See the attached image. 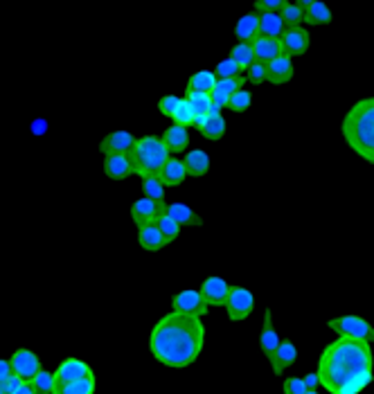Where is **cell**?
<instances>
[{
    "mask_svg": "<svg viewBox=\"0 0 374 394\" xmlns=\"http://www.w3.org/2000/svg\"><path fill=\"white\" fill-rule=\"evenodd\" d=\"M316 374L330 394H361L374 381L370 343L338 338L325 347Z\"/></svg>",
    "mask_w": 374,
    "mask_h": 394,
    "instance_id": "cell-1",
    "label": "cell"
},
{
    "mask_svg": "<svg viewBox=\"0 0 374 394\" xmlns=\"http://www.w3.org/2000/svg\"><path fill=\"white\" fill-rule=\"evenodd\" d=\"M203 343H206V324L201 318L176 314V311L158 320L149 335V350L154 358L174 369L197 363Z\"/></svg>",
    "mask_w": 374,
    "mask_h": 394,
    "instance_id": "cell-2",
    "label": "cell"
},
{
    "mask_svg": "<svg viewBox=\"0 0 374 394\" xmlns=\"http://www.w3.org/2000/svg\"><path fill=\"white\" fill-rule=\"evenodd\" d=\"M341 131L347 147L368 165H374V97L359 99L345 113Z\"/></svg>",
    "mask_w": 374,
    "mask_h": 394,
    "instance_id": "cell-3",
    "label": "cell"
},
{
    "mask_svg": "<svg viewBox=\"0 0 374 394\" xmlns=\"http://www.w3.org/2000/svg\"><path fill=\"white\" fill-rule=\"evenodd\" d=\"M133 162V173L140 178L158 176L161 169L165 167V162L169 160V152L165 142L156 135H144L135 140L133 152L129 154Z\"/></svg>",
    "mask_w": 374,
    "mask_h": 394,
    "instance_id": "cell-4",
    "label": "cell"
},
{
    "mask_svg": "<svg viewBox=\"0 0 374 394\" xmlns=\"http://www.w3.org/2000/svg\"><path fill=\"white\" fill-rule=\"evenodd\" d=\"M334 333H338V338H352V340H363V343H374V327L361 316H341L332 318L327 322Z\"/></svg>",
    "mask_w": 374,
    "mask_h": 394,
    "instance_id": "cell-5",
    "label": "cell"
},
{
    "mask_svg": "<svg viewBox=\"0 0 374 394\" xmlns=\"http://www.w3.org/2000/svg\"><path fill=\"white\" fill-rule=\"evenodd\" d=\"M255 309V295L244 286H232L230 295L225 300V311L232 322H242L253 314Z\"/></svg>",
    "mask_w": 374,
    "mask_h": 394,
    "instance_id": "cell-6",
    "label": "cell"
},
{
    "mask_svg": "<svg viewBox=\"0 0 374 394\" xmlns=\"http://www.w3.org/2000/svg\"><path fill=\"white\" fill-rule=\"evenodd\" d=\"M165 212H167L165 201H151V199H144V196L131 205V218H133L135 228L156 223Z\"/></svg>",
    "mask_w": 374,
    "mask_h": 394,
    "instance_id": "cell-7",
    "label": "cell"
},
{
    "mask_svg": "<svg viewBox=\"0 0 374 394\" xmlns=\"http://www.w3.org/2000/svg\"><path fill=\"white\" fill-rule=\"evenodd\" d=\"M172 307L176 314H185V316H194V318L208 316V309H210L206 300H203L201 291H192V288L176 293L172 297Z\"/></svg>",
    "mask_w": 374,
    "mask_h": 394,
    "instance_id": "cell-8",
    "label": "cell"
},
{
    "mask_svg": "<svg viewBox=\"0 0 374 394\" xmlns=\"http://www.w3.org/2000/svg\"><path fill=\"white\" fill-rule=\"evenodd\" d=\"M9 363H11V372L20 376L23 381H32L43 369L39 356L32 350H16L14 354H11Z\"/></svg>",
    "mask_w": 374,
    "mask_h": 394,
    "instance_id": "cell-9",
    "label": "cell"
},
{
    "mask_svg": "<svg viewBox=\"0 0 374 394\" xmlns=\"http://www.w3.org/2000/svg\"><path fill=\"white\" fill-rule=\"evenodd\" d=\"M135 140H138V137L129 131H113L99 142V152L104 154V158L106 156H129L135 147Z\"/></svg>",
    "mask_w": 374,
    "mask_h": 394,
    "instance_id": "cell-10",
    "label": "cell"
},
{
    "mask_svg": "<svg viewBox=\"0 0 374 394\" xmlns=\"http://www.w3.org/2000/svg\"><path fill=\"white\" fill-rule=\"evenodd\" d=\"M90 374H93V369H90V365L86 361H82V358H66L54 372V386L73 383V381L86 378Z\"/></svg>",
    "mask_w": 374,
    "mask_h": 394,
    "instance_id": "cell-11",
    "label": "cell"
},
{
    "mask_svg": "<svg viewBox=\"0 0 374 394\" xmlns=\"http://www.w3.org/2000/svg\"><path fill=\"white\" fill-rule=\"evenodd\" d=\"M230 284L223 280V277H208V280H203L201 284V295L203 300L208 302V307H225V300L230 295Z\"/></svg>",
    "mask_w": 374,
    "mask_h": 394,
    "instance_id": "cell-12",
    "label": "cell"
},
{
    "mask_svg": "<svg viewBox=\"0 0 374 394\" xmlns=\"http://www.w3.org/2000/svg\"><path fill=\"white\" fill-rule=\"evenodd\" d=\"M280 43H282V54H287L289 59H293V56L307 54L311 39H309V32L304 27H293L285 32V37L280 39Z\"/></svg>",
    "mask_w": 374,
    "mask_h": 394,
    "instance_id": "cell-13",
    "label": "cell"
},
{
    "mask_svg": "<svg viewBox=\"0 0 374 394\" xmlns=\"http://www.w3.org/2000/svg\"><path fill=\"white\" fill-rule=\"evenodd\" d=\"M296 5L304 11V23L307 25L318 27V25H330L334 20L332 9L325 3H320V0H296Z\"/></svg>",
    "mask_w": 374,
    "mask_h": 394,
    "instance_id": "cell-14",
    "label": "cell"
},
{
    "mask_svg": "<svg viewBox=\"0 0 374 394\" xmlns=\"http://www.w3.org/2000/svg\"><path fill=\"white\" fill-rule=\"evenodd\" d=\"M280 343H282V338L278 335V329L273 327V314H270V309H266L264 311V327H262V333H259V347H262V352L268 361L275 356Z\"/></svg>",
    "mask_w": 374,
    "mask_h": 394,
    "instance_id": "cell-15",
    "label": "cell"
},
{
    "mask_svg": "<svg viewBox=\"0 0 374 394\" xmlns=\"http://www.w3.org/2000/svg\"><path fill=\"white\" fill-rule=\"evenodd\" d=\"M187 178V169H185V162L180 158H172L165 162V167L158 173V180H161L165 187H178V185H183Z\"/></svg>",
    "mask_w": 374,
    "mask_h": 394,
    "instance_id": "cell-16",
    "label": "cell"
},
{
    "mask_svg": "<svg viewBox=\"0 0 374 394\" xmlns=\"http://www.w3.org/2000/svg\"><path fill=\"white\" fill-rule=\"evenodd\" d=\"M293 77V59H289L287 54L278 56L270 63H266V81L268 84H275V86H282L291 81Z\"/></svg>",
    "mask_w": 374,
    "mask_h": 394,
    "instance_id": "cell-17",
    "label": "cell"
},
{
    "mask_svg": "<svg viewBox=\"0 0 374 394\" xmlns=\"http://www.w3.org/2000/svg\"><path fill=\"white\" fill-rule=\"evenodd\" d=\"M104 173L111 180H127L129 176H133V162L129 156H106Z\"/></svg>",
    "mask_w": 374,
    "mask_h": 394,
    "instance_id": "cell-18",
    "label": "cell"
},
{
    "mask_svg": "<svg viewBox=\"0 0 374 394\" xmlns=\"http://www.w3.org/2000/svg\"><path fill=\"white\" fill-rule=\"evenodd\" d=\"M235 37H237V41H239V43H253V41L259 39V14H257V11L244 14L239 20H237Z\"/></svg>",
    "mask_w": 374,
    "mask_h": 394,
    "instance_id": "cell-19",
    "label": "cell"
},
{
    "mask_svg": "<svg viewBox=\"0 0 374 394\" xmlns=\"http://www.w3.org/2000/svg\"><path fill=\"white\" fill-rule=\"evenodd\" d=\"M296 358H298L296 345H293L291 340H282L280 347H278V352H275V356L270 358V367H273L275 376H282V374H285V369L291 367L293 363H296Z\"/></svg>",
    "mask_w": 374,
    "mask_h": 394,
    "instance_id": "cell-20",
    "label": "cell"
},
{
    "mask_svg": "<svg viewBox=\"0 0 374 394\" xmlns=\"http://www.w3.org/2000/svg\"><path fill=\"white\" fill-rule=\"evenodd\" d=\"M194 126L199 129V133L208 140H221L225 135V120L223 115H206V118H197Z\"/></svg>",
    "mask_w": 374,
    "mask_h": 394,
    "instance_id": "cell-21",
    "label": "cell"
},
{
    "mask_svg": "<svg viewBox=\"0 0 374 394\" xmlns=\"http://www.w3.org/2000/svg\"><path fill=\"white\" fill-rule=\"evenodd\" d=\"M165 214L172 216L180 228H199V226H203V218L185 203H169Z\"/></svg>",
    "mask_w": 374,
    "mask_h": 394,
    "instance_id": "cell-22",
    "label": "cell"
},
{
    "mask_svg": "<svg viewBox=\"0 0 374 394\" xmlns=\"http://www.w3.org/2000/svg\"><path fill=\"white\" fill-rule=\"evenodd\" d=\"M161 140L165 142L169 156H172V154H180V152H185L187 144H189V129H183V126L172 124V126H169V129L161 135Z\"/></svg>",
    "mask_w": 374,
    "mask_h": 394,
    "instance_id": "cell-23",
    "label": "cell"
},
{
    "mask_svg": "<svg viewBox=\"0 0 374 394\" xmlns=\"http://www.w3.org/2000/svg\"><path fill=\"white\" fill-rule=\"evenodd\" d=\"M253 45V54H255V61L259 63H270L273 59H278V56H282V43L275 41V39H264L259 37L257 41L251 43Z\"/></svg>",
    "mask_w": 374,
    "mask_h": 394,
    "instance_id": "cell-24",
    "label": "cell"
},
{
    "mask_svg": "<svg viewBox=\"0 0 374 394\" xmlns=\"http://www.w3.org/2000/svg\"><path fill=\"white\" fill-rule=\"evenodd\" d=\"M138 243L142 246V250H147V252H158V250H163L167 246L161 228H158L156 223L138 228Z\"/></svg>",
    "mask_w": 374,
    "mask_h": 394,
    "instance_id": "cell-25",
    "label": "cell"
},
{
    "mask_svg": "<svg viewBox=\"0 0 374 394\" xmlns=\"http://www.w3.org/2000/svg\"><path fill=\"white\" fill-rule=\"evenodd\" d=\"M183 162H185L187 176L201 178L210 171V156L203 152V149H192V152H187Z\"/></svg>",
    "mask_w": 374,
    "mask_h": 394,
    "instance_id": "cell-26",
    "label": "cell"
},
{
    "mask_svg": "<svg viewBox=\"0 0 374 394\" xmlns=\"http://www.w3.org/2000/svg\"><path fill=\"white\" fill-rule=\"evenodd\" d=\"M285 32L287 27L280 14H259V37L280 41L285 37Z\"/></svg>",
    "mask_w": 374,
    "mask_h": 394,
    "instance_id": "cell-27",
    "label": "cell"
},
{
    "mask_svg": "<svg viewBox=\"0 0 374 394\" xmlns=\"http://www.w3.org/2000/svg\"><path fill=\"white\" fill-rule=\"evenodd\" d=\"M214 86H217V75H214V70H199L189 77L187 81V90L189 92H210L214 90Z\"/></svg>",
    "mask_w": 374,
    "mask_h": 394,
    "instance_id": "cell-28",
    "label": "cell"
},
{
    "mask_svg": "<svg viewBox=\"0 0 374 394\" xmlns=\"http://www.w3.org/2000/svg\"><path fill=\"white\" fill-rule=\"evenodd\" d=\"M52 394H95V376L90 374L86 378L73 381V383L66 386H54Z\"/></svg>",
    "mask_w": 374,
    "mask_h": 394,
    "instance_id": "cell-29",
    "label": "cell"
},
{
    "mask_svg": "<svg viewBox=\"0 0 374 394\" xmlns=\"http://www.w3.org/2000/svg\"><path fill=\"white\" fill-rule=\"evenodd\" d=\"M230 59L239 66V70L246 75V70L255 63V54H253V45L251 43H237L230 50Z\"/></svg>",
    "mask_w": 374,
    "mask_h": 394,
    "instance_id": "cell-30",
    "label": "cell"
},
{
    "mask_svg": "<svg viewBox=\"0 0 374 394\" xmlns=\"http://www.w3.org/2000/svg\"><path fill=\"white\" fill-rule=\"evenodd\" d=\"M185 99L189 101V106L194 109L197 118H206V115L210 113V109H212V97L208 95V92H189L187 90Z\"/></svg>",
    "mask_w": 374,
    "mask_h": 394,
    "instance_id": "cell-31",
    "label": "cell"
},
{
    "mask_svg": "<svg viewBox=\"0 0 374 394\" xmlns=\"http://www.w3.org/2000/svg\"><path fill=\"white\" fill-rule=\"evenodd\" d=\"M280 16H282V20H285V27L287 30L302 27V23H304V11L296 3H289V0H287V5L282 7Z\"/></svg>",
    "mask_w": 374,
    "mask_h": 394,
    "instance_id": "cell-32",
    "label": "cell"
},
{
    "mask_svg": "<svg viewBox=\"0 0 374 394\" xmlns=\"http://www.w3.org/2000/svg\"><path fill=\"white\" fill-rule=\"evenodd\" d=\"M172 122H174L176 126H183V129H189V126H194L197 115H194V109L189 106V101H187L185 97H183V101L178 104L176 113L172 115Z\"/></svg>",
    "mask_w": 374,
    "mask_h": 394,
    "instance_id": "cell-33",
    "label": "cell"
},
{
    "mask_svg": "<svg viewBox=\"0 0 374 394\" xmlns=\"http://www.w3.org/2000/svg\"><path fill=\"white\" fill-rule=\"evenodd\" d=\"M142 194H144V199L165 201V185L158 180V176L142 178Z\"/></svg>",
    "mask_w": 374,
    "mask_h": 394,
    "instance_id": "cell-34",
    "label": "cell"
},
{
    "mask_svg": "<svg viewBox=\"0 0 374 394\" xmlns=\"http://www.w3.org/2000/svg\"><path fill=\"white\" fill-rule=\"evenodd\" d=\"M32 388L37 394H52L54 392V372H48V369H41V372L34 376L32 381Z\"/></svg>",
    "mask_w": 374,
    "mask_h": 394,
    "instance_id": "cell-35",
    "label": "cell"
},
{
    "mask_svg": "<svg viewBox=\"0 0 374 394\" xmlns=\"http://www.w3.org/2000/svg\"><path fill=\"white\" fill-rule=\"evenodd\" d=\"M253 104V92L251 90H237L235 95H230V101H228V109L235 111V113H246L248 109H251Z\"/></svg>",
    "mask_w": 374,
    "mask_h": 394,
    "instance_id": "cell-36",
    "label": "cell"
},
{
    "mask_svg": "<svg viewBox=\"0 0 374 394\" xmlns=\"http://www.w3.org/2000/svg\"><path fill=\"white\" fill-rule=\"evenodd\" d=\"M156 226L161 228V233H163V237H165L167 243H172V241H176V239L180 237V226H178L169 214H163V216L156 221Z\"/></svg>",
    "mask_w": 374,
    "mask_h": 394,
    "instance_id": "cell-37",
    "label": "cell"
},
{
    "mask_svg": "<svg viewBox=\"0 0 374 394\" xmlns=\"http://www.w3.org/2000/svg\"><path fill=\"white\" fill-rule=\"evenodd\" d=\"M246 88V75L242 77H232V79H217V86H214V90L223 92V95H235L237 90Z\"/></svg>",
    "mask_w": 374,
    "mask_h": 394,
    "instance_id": "cell-38",
    "label": "cell"
},
{
    "mask_svg": "<svg viewBox=\"0 0 374 394\" xmlns=\"http://www.w3.org/2000/svg\"><path fill=\"white\" fill-rule=\"evenodd\" d=\"M214 75H217V79H232V77H242L244 73L239 70V66H237L228 56V59H223L221 63H217V68H214Z\"/></svg>",
    "mask_w": 374,
    "mask_h": 394,
    "instance_id": "cell-39",
    "label": "cell"
},
{
    "mask_svg": "<svg viewBox=\"0 0 374 394\" xmlns=\"http://www.w3.org/2000/svg\"><path fill=\"white\" fill-rule=\"evenodd\" d=\"M183 101V97L178 95H165L161 97V101H158V111H161V115H165V118H172V115L176 113L178 104Z\"/></svg>",
    "mask_w": 374,
    "mask_h": 394,
    "instance_id": "cell-40",
    "label": "cell"
},
{
    "mask_svg": "<svg viewBox=\"0 0 374 394\" xmlns=\"http://www.w3.org/2000/svg\"><path fill=\"white\" fill-rule=\"evenodd\" d=\"M285 5H287V0H257L255 11L257 14H280Z\"/></svg>",
    "mask_w": 374,
    "mask_h": 394,
    "instance_id": "cell-41",
    "label": "cell"
},
{
    "mask_svg": "<svg viewBox=\"0 0 374 394\" xmlns=\"http://www.w3.org/2000/svg\"><path fill=\"white\" fill-rule=\"evenodd\" d=\"M246 81H251V84H255V86H262L264 81H266V66L259 63V61H255V63L246 70Z\"/></svg>",
    "mask_w": 374,
    "mask_h": 394,
    "instance_id": "cell-42",
    "label": "cell"
},
{
    "mask_svg": "<svg viewBox=\"0 0 374 394\" xmlns=\"http://www.w3.org/2000/svg\"><path fill=\"white\" fill-rule=\"evenodd\" d=\"M23 383H25V381H23L20 376H16V374H9L3 383H0V392L3 394H14Z\"/></svg>",
    "mask_w": 374,
    "mask_h": 394,
    "instance_id": "cell-43",
    "label": "cell"
},
{
    "mask_svg": "<svg viewBox=\"0 0 374 394\" xmlns=\"http://www.w3.org/2000/svg\"><path fill=\"white\" fill-rule=\"evenodd\" d=\"M307 392V386H304V381L298 376H291L285 381V394H304Z\"/></svg>",
    "mask_w": 374,
    "mask_h": 394,
    "instance_id": "cell-44",
    "label": "cell"
},
{
    "mask_svg": "<svg viewBox=\"0 0 374 394\" xmlns=\"http://www.w3.org/2000/svg\"><path fill=\"white\" fill-rule=\"evenodd\" d=\"M302 381H304V386H307V390H316V388L320 386V378H318V374H316V372L307 374Z\"/></svg>",
    "mask_w": 374,
    "mask_h": 394,
    "instance_id": "cell-45",
    "label": "cell"
},
{
    "mask_svg": "<svg viewBox=\"0 0 374 394\" xmlns=\"http://www.w3.org/2000/svg\"><path fill=\"white\" fill-rule=\"evenodd\" d=\"M9 374H14V372H11V363L5 361V358H0V383H3V381H5Z\"/></svg>",
    "mask_w": 374,
    "mask_h": 394,
    "instance_id": "cell-46",
    "label": "cell"
},
{
    "mask_svg": "<svg viewBox=\"0 0 374 394\" xmlns=\"http://www.w3.org/2000/svg\"><path fill=\"white\" fill-rule=\"evenodd\" d=\"M32 131L37 133V135L45 133V131H48V122H45V120H37V122H34V126H32Z\"/></svg>",
    "mask_w": 374,
    "mask_h": 394,
    "instance_id": "cell-47",
    "label": "cell"
},
{
    "mask_svg": "<svg viewBox=\"0 0 374 394\" xmlns=\"http://www.w3.org/2000/svg\"><path fill=\"white\" fill-rule=\"evenodd\" d=\"M14 394H37V392H34V388H32V383H30V381H25V383H23Z\"/></svg>",
    "mask_w": 374,
    "mask_h": 394,
    "instance_id": "cell-48",
    "label": "cell"
},
{
    "mask_svg": "<svg viewBox=\"0 0 374 394\" xmlns=\"http://www.w3.org/2000/svg\"><path fill=\"white\" fill-rule=\"evenodd\" d=\"M304 394H318V390H307V392H304Z\"/></svg>",
    "mask_w": 374,
    "mask_h": 394,
    "instance_id": "cell-49",
    "label": "cell"
},
{
    "mask_svg": "<svg viewBox=\"0 0 374 394\" xmlns=\"http://www.w3.org/2000/svg\"><path fill=\"white\" fill-rule=\"evenodd\" d=\"M0 394H3V392H0Z\"/></svg>",
    "mask_w": 374,
    "mask_h": 394,
    "instance_id": "cell-50",
    "label": "cell"
}]
</instances>
